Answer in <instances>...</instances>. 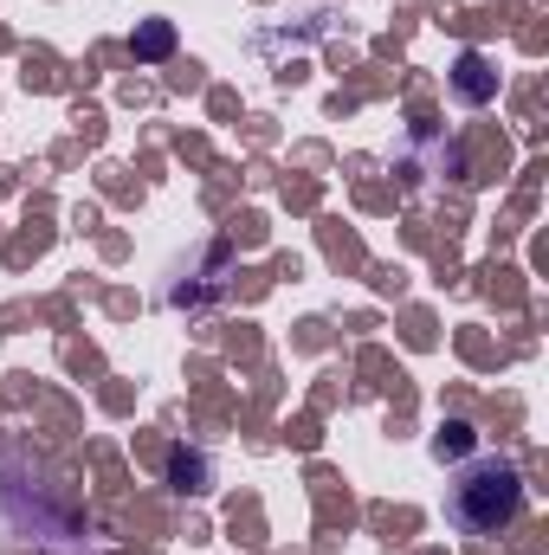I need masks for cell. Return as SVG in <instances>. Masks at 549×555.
<instances>
[{"instance_id": "obj_3", "label": "cell", "mask_w": 549, "mask_h": 555, "mask_svg": "<svg viewBox=\"0 0 549 555\" xmlns=\"http://www.w3.org/2000/svg\"><path fill=\"white\" fill-rule=\"evenodd\" d=\"M168 46H175V33H168V20H149L142 33H130V52H137V59H162Z\"/></svg>"}, {"instance_id": "obj_2", "label": "cell", "mask_w": 549, "mask_h": 555, "mask_svg": "<svg viewBox=\"0 0 549 555\" xmlns=\"http://www.w3.org/2000/svg\"><path fill=\"white\" fill-rule=\"evenodd\" d=\"M452 91H459L465 104H491V98H498V72L485 65V52H459V59H452Z\"/></svg>"}, {"instance_id": "obj_1", "label": "cell", "mask_w": 549, "mask_h": 555, "mask_svg": "<svg viewBox=\"0 0 549 555\" xmlns=\"http://www.w3.org/2000/svg\"><path fill=\"white\" fill-rule=\"evenodd\" d=\"M518 511H524V478H518V465L478 459V465L459 472V485H452V524H459L465 537H505V530L518 524Z\"/></svg>"}, {"instance_id": "obj_4", "label": "cell", "mask_w": 549, "mask_h": 555, "mask_svg": "<svg viewBox=\"0 0 549 555\" xmlns=\"http://www.w3.org/2000/svg\"><path fill=\"white\" fill-rule=\"evenodd\" d=\"M465 446H472V426H459V420H452V426H446V439H439V452H465Z\"/></svg>"}]
</instances>
